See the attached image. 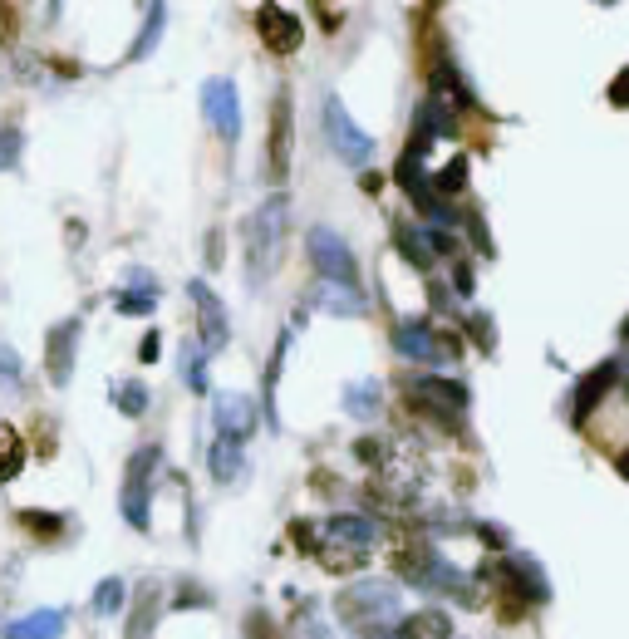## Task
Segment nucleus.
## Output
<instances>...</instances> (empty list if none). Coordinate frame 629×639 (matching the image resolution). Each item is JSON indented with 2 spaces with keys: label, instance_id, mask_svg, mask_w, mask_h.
Wrapping results in <instances>:
<instances>
[{
  "label": "nucleus",
  "instance_id": "1",
  "mask_svg": "<svg viewBox=\"0 0 629 639\" xmlns=\"http://www.w3.org/2000/svg\"><path fill=\"white\" fill-rule=\"evenodd\" d=\"M286 217H290L286 192H271V197H266V202L246 217V227H241V246H246V281H251V291H256V286H266V276H271V271H276V261H281Z\"/></svg>",
  "mask_w": 629,
  "mask_h": 639
},
{
  "label": "nucleus",
  "instance_id": "2",
  "mask_svg": "<svg viewBox=\"0 0 629 639\" xmlns=\"http://www.w3.org/2000/svg\"><path fill=\"white\" fill-rule=\"evenodd\" d=\"M369 551H374V522L364 517V512H340V517H330L325 522V536H320V566L325 571H359L364 561H369Z\"/></svg>",
  "mask_w": 629,
  "mask_h": 639
},
{
  "label": "nucleus",
  "instance_id": "3",
  "mask_svg": "<svg viewBox=\"0 0 629 639\" xmlns=\"http://www.w3.org/2000/svg\"><path fill=\"white\" fill-rule=\"evenodd\" d=\"M335 610H340V620L354 635H364L374 625H394V615H399V585L394 581L349 585V590L335 595Z\"/></svg>",
  "mask_w": 629,
  "mask_h": 639
},
{
  "label": "nucleus",
  "instance_id": "4",
  "mask_svg": "<svg viewBox=\"0 0 629 639\" xmlns=\"http://www.w3.org/2000/svg\"><path fill=\"white\" fill-rule=\"evenodd\" d=\"M403 389H408V404L418 408V413H428L433 423H443L448 433L462 428V413L472 404L467 384H458V379H433V374H413V379H403Z\"/></svg>",
  "mask_w": 629,
  "mask_h": 639
},
{
  "label": "nucleus",
  "instance_id": "5",
  "mask_svg": "<svg viewBox=\"0 0 629 639\" xmlns=\"http://www.w3.org/2000/svg\"><path fill=\"white\" fill-rule=\"evenodd\" d=\"M158 467H163V448H158V443H143V448L128 458L118 507H123V522L133 526V531H148V526H153L148 507H153V477H158Z\"/></svg>",
  "mask_w": 629,
  "mask_h": 639
},
{
  "label": "nucleus",
  "instance_id": "6",
  "mask_svg": "<svg viewBox=\"0 0 629 639\" xmlns=\"http://www.w3.org/2000/svg\"><path fill=\"white\" fill-rule=\"evenodd\" d=\"M305 251H310L315 276H320L325 286L359 295V261H354V251L344 246L340 232H330V227H310V236H305Z\"/></svg>",
  "mask_w": 629,
  "mask_h": 639
},
{
  "label": "nucleus",
  "instance_id": "7",
  "mask_svg": "<svg viewBox=\"0 0 629 639\" xmlns=\"http://www.w3.org/2000/svg\"><path fill=\"white\" fill-rule=\"evenodd\" d=\"M394 349L403 359H423V364H443V359H462V340L438 330L433 320H403L394 330Z\"/></svg>",
  "mask_w": 629,
  "mask_h": 639
},
{
  "label": "nucleus",
  "instance_id": "8",
  "mask_svg": "<svg viewBox=\"0 0 629 639\" xmlns=\"http://www.w3.org/2000/svg\"><path fill=\"white\" fill-rule=\"evenodd\" d=\"M325 133H330V143H335V153H340L344 163L364 168V163L374 158V138H369L354 118L344 114V104L335 99V94H325Z\"/></svg>",
  "mask_w": 629,
  "mask_h": 639
},
{
  "label": "nucleus",
  "instance_id": "9",
  "mask_svg": "<svg viewBox=\"0 0 629 639\" xmlns=\"http://www.w3.org/2000/svg\"><path fill=\"white\" fill-rule=\"evenodd\" d=\"M290 153H295V99L281 84L276 104H271V133H266V158H271V177L286 182L290 177Z\"/></svg>",
  "mask_w": 629,
  "mask_h": 639
},
{
  "label": "nucleus",
  "instance_id": "10",
  "mask_svg": "<svg viewBox=\"0 0 629 639\" xmlns=\"http://www.w3.org/2000/svg\"><path fill=\"white\" fill-rule=\"evenodd\" d=\"M79 335H84V320H79V315L59 320L55 330L45 335V374H50L55 389H64V384L74 379V349H79Z\"/></svg>",
  "mask_w": 629,
  "mask_h": 639
},
{
  "label": "nucleus",
  "instance_id": "11",
  "mask_svg": "<svg viewBox=\"0 0 629 639\" xmlns=\"http://www.w3.org/2000/svg\"><path fill=\"white\" fill-rule=\"evenodd\" d=\"M502 585H507V595H521L526 605H546L551 600V581H546V571L526 556V551H507L502 556Z\"/></svg>",
  "mask_w": 629,
  "mask_h": 639
},
{
  "label": "nucleus",
  "instance_id": "12",
  "mask_svg": "<svg viewBox=\"0 0 629 639\" xmlns=\"http://www.w3.org/2000/svg\"><path fill=\"white\" fill-rule=\"evenodd\" d=\"M202 114H207V123H212L227 143L241 133V99H236V84H231V79H207V84H202Z\"/></svg>",
  "mask_w": 629,
  "mask_h": 639
},
{
  "label": "nucleus",
  "instance_id": "13",
  "mask_svg": "<svg viewBox=\"0 0 629 639\" xmlns=\"http://www.w3.org/2000/svg\"><path fill=\"white\" fill-rule=\"evenodd\" d=\"M256 30H261L266 50H276V55H295L300 40H305V25L295 20V10H286V5H261L256 10Z\"/></svg>",
  "mask_w": 629,
  "mask_h": 639
},
{
  "label": "nucleus",
  "instance_id": "14",
  "mask_svg": "<svg viewBox=\"0 0 629 639\" xmlns=\"http://www.w3.org/2000/svg\"><path fill=\"white\" fill-rule=\"evenodd\" d=\"M192 305H197V320H202V349H222L231 340V320H227V305L217 300V291L207 281H192L187 286Z\"/></svg>",
  "mask_w": 629,
  "mask_h": 639
},
{
  "label": "nucleus",
  "instance_id": "15",
  "mask_svg": "<svg viewBox=\"0 0 629 639\" xmlns=\"http://www.w3.org/2000/svg\"><path fill=\"white\" fill-rule=\"evenodd\" d=\"M217 433L227 438V443H246L251 433H256V404L246 399V394H217Z\"/></svg>",
  "mask_w": 629,
  "mask_h": 639
},
{
  "label": "nucleus",
  "instance_id": "16",
  "mask_svg": "<svg viewBox=\"0 0 629 639\" xmlns=\"http://www.w3.org/2000/svg\"><path fill=\"white\" fill-rule=\"evenodd\" d=\"M620 384V359H605V364H595L580 384H575V423H585V413L600 404L610 389Z\"/></svg>",
  "mask_w": 629,
  "mask_h": 639
},
{
  "label": "nucleus",
  "instance_id": "17",
  "mask_svg": "<svg viewBox=\"0 0 629 639\" xmlns=\"http://www.w3.org/2000/svg\"><path fill=\"white\" fill-rule=\"evenodd\" d=\"M158 610H163V585L143 581L133 595V610H128V639H148L158 625Z\"/></svg>",
  "mask_w": 629,
  "mask_h": 639
},
{
  "label": "nucleus",
  "instance_id": "18",
  "mask_svg": "<svg viewBox=\"0 0 629 639\" xmlns=\"http://www.w3.org/2000/svg\"><path fill=\"white\" fill-rule=\"evenodd\" d=\"M64 625H69L64 610H30V615H20V620L5 625V639H59Z\"/></svg>",
  "mask_w": 629,
  "mask_h": 639
},
{
  "label": "nucleus",
  "instance_id": "19",
  "mask_svg": "<svg viewBox=\"0 0 629 639\" xmlns=\"http://www.w3.org/2000/svg\"><path fill=\"white\" fill-rule=\"evenodd\" d=\"M118 315H153L158 305V286L148 271H128V291H118Z\"/></svg>",
  "mask_w": 629,
  "mask_h": 639
},
{
  "label": "nucleus",
  "instance_id": "20",
  "mask_svg": "<svg viewBox=\"0 0 629 639\" xmlns=\"http://www.w3.org/2000/svg\"><path fill=\"white\" fill-rule=\"evenodd\" d=\"M399 639H453V620L448 610H418V615H403L399 620Z\"/></svg>",
  "mask_w": 629,
  "mask_h": 639
},
{
  "label": "nucleus",
  "instance_id": "21",
  "mask_svg": "<svg viewBox=\"0 0 629 639\" xmlns=\"http://www.w3.org/2000/svg\"><path fill=\"white\" fill-rule=\"evenodd\" d=\"M394 251H399L408 266L418 271H433V251H428V232H418L413 222H394Z\"/></svg>",
  "mask_w": 629,
  "mask_h": 639
},
{
  "label": "nucleus",
  "instance_id": "22",
  "mask_svg": "<svg viewBox=\"0 0 629 639\" xmlns=\"http://www.w3.org/2000/svg\"><path fill=\"white\" fill-rule=\"evenodd\" d=\"M20 467H25V433L0 418V482L20 477Z\"/></svg>",
  "mask_w": 629,
  "mask_h": 639
},
{
  "label": "nucleus",
  "instance_id": "23",
  "mask_svg": "<svg viewBox=\"0 0 629 639\" xmlns=\"http://www.w3.org/2000/svg\"><path fill=\"white\" fill-rule=\"evenodd\" d=\"M207 467H212V477L227 487V482H236L241 472H246V458H241V443H227V438H217L212 443V453H207Z\"/></svg>",
  "mask_w": 629,
  "mask_h": 639
},
{
  "label": "nucleus",
  "instance_id": "24",
  "mask_svg": "<svg viewBox=\"0 0 629 639\" xmlns=\"http://www.w3.org/2000/svg\"><path fill=\"white\" fill-rule=\"evenodd\" d=\"M163 25H168V10H163V5H148V20H143V30H138V40H133V45H128V64H133V59H148L153 55V45H158V35H163Z\"/></svg>",
  "mask_w": 629,
  "mask_h": 639
},
{
  "label": "nucleus",
  "instance_id": "25",
  "mask_svg": "<svg viewBox=\"0 0 629 639\" xmlns=\"http://www.w3.org/2000/svg\"><path fill=\"white\" fill-rule=\"evenodd\" d=\"M379 408H384L379 379H364V384H354V389L344 394V413H354V418H374Z\"/></svg>",
  "mask_w": 629,
  "mask_h": 639
},
{
  "label": "nucleus",
  "instance_id": "26",
  "mask_svg": "<svg viewBox=\"0 0 629 639\" xmlns=\"http://www.w3.org/2000/svg\"><path fill=\"white\" fill-rule=\"evenodd\" d=\"M286 349H290V330L276 340L271 349V364H266V418L281 428V413H276V384H281V369H286Z\"/></svg>",
  "mask_w": 629,
  "mask_h": 639
},
{
  "label": "nucleus",
  "instance_id": "27",
  "mask_svg": "<svg viewBox=\"0 0 629 639\" xmlns=\"http://www.w3.org/2000/svg\"><path fill=\"white\" fill-rule=\"evenodd\" d=\"M148 404H153V399H148V389H143L138 379H123V384L114 389V408L123 413V418H143Z\"/></svg>",
  "mask_w": 629,
  "mask_h": 639
},
{
  "label": "nucleus",
  "instance_id": "28",
  "mask_svg": "<svg viewBox=\"0 0 629 639\" xmlns=\"http://www.w3.org/2000/svg\"><path fill=\"white\" fill-rule=\"evenodd\" d=\"M182 354H187V359H182V379H187V389H192V394H207V349L197 345V340H187Z\"/></svg>",
  "mask_w": 629,
  "mask_h": 639
},
{
  "label": "nucleus",
  "instance_id": "29",
  "mask_svg": "<svg viewBox=\"0 0 629 639\" xmlns=\"http://www.w3.org/2000/svg\"><path fill=\"white\" fill-rule=\"evenodd\" d=\"M462 330L472 335V345L482 349V354H492V349H497V325H492V315H487V310H472V315L462 320Z\"/></svg>",
  "mask_w": 629,
  "mask_h": 639
},
{
  "label": "nucleus",
  "instance_id": "30",
  "mask_svg": "<svg viewBox=\"0 0 629 639\" xmlns=\"http://www.w3.org/2000/svg\"><path fill=\"white\" fill-rule=\"evenodd\" d=\"M462 187H467V158H453L443 173H433V192L438 197H458Z\"/></svg>",
  "mask_w": 629,
  "mask_h": 639
},
{
  "label": "nucleus",
  "instance_id": "31",
  "mask_svg": "<svg viewBox=\"0 0 629 639\" xmlns=\"http://www.w3.org/2000/svg\"><path fill=\"white\" fill-rule=\"evenodd\" d=\"M20 148H25V133H20V123H0V173L20 163Z\"/></svg>",
  "mask_w": 629,
  "mask_h": 639
},
{
  "label": "nucleus",
  "instance_id": "32",
  "mask_svg": "<svg viewBox=\"0 0 629 639\" xmlns=\"http://www.w3.org/2000/svg\"><path fill=\"white\" fill-rule=\"evenodd\" d=\"M118 610H123V581L109 576V581H99V590H94V615H118Z\"/></svg>",
  "mask_w": 629,
  "mask_h": 639
},
{
  "label": "nucleus",
  "instance_id": "33",
  "mask_svg": "<svg viewBox=\"0 0 629 639\" xmlns=\"http://www.w3.org/2000/svg\"><path fill=\"white\" fill-rule=\"evenodd\" d=\"M20 526H25V531H35L40 541H55L59 531H64V517H40V512H20Z\"/></svg>",
  "mask_w": 629,
  "mask_h": 639
},
{
  "label": "nucleus",
  "instance_id": "34",
  "mask_svg": "<svg viewBox=\"0 0 629 639\" xmlns=\"http://www.w3.org/2000/svg\"><path fill=\"white\" fill-rule=\"evenodd\" d=\"M428 251H433V261L438 256H458V241L443 232V227H428Z\"/></svg>",
  "mask_w": 629,
  "mask_h": 639
},
{
  "label": "nucleus",
  "instance_id": "35",
  "mask_svg": "<svg viewBox=\"0 0 629 639\" xmlns=\"http://www.w3.org/2000/svg\"><path fill=\"white\" fill-rule=\"evenodd\" d=\"M15 35H20V10L0 5V45H15Z\"/></svg>",
  "mask_w": 629,
  "mask_h": 639
},
{
  "label": "nucleus",
  "instance_id": "36",
  "mask_svg": "<svg viewBox=\"0 0 629 639\" xmlns=\"http://www.w3.org/2000/svg\"><path fill=\"white\" fill-rule=\"evenodd\" d=\"M610 104H615V109H629V64L615 74V84H610Z\"/></svg>",
  "mask_w": 629,
  "mask_h": 639
},
{
  "label": "nucleus",
  "instance_id": "37",
  "mask_svg": "<svg viewBox=\"0 0 629 639\" xmlns=\"http://www.w3.org/2000/svg\"><path fill=\"white\" fill-rule=\"evenodd\" d=\"M172 605H177V610H187V605H212V595H207L202 585H182V595H177Z\"/></svg>",
  "mask_w": 629,
  "mask_h": 639
},
{
  "label": "nucleus",
  "instance_id": "38",
  "mask_svg": "<svg viewBox=\"0 0 629 639\" xmlns=\"http://www.w3.org/2000/svg\"><path fill=\"white\" fill-rule=\"evenodd\" d=\"M158 354H163V335H158V330H148V335H143V345H138V359H143V364H158Z\"/></svg>",
  "mask_w": 629,
  "mask_h": 639
},
{
  "label": "nucleus",
  "instance_id": "39",
  "mask_svg": "<svg viewBox=\"0 0 629 639\" xmlns=\"http://www.w3.org/2000/svg\"><path fill=\"white\" fill-rule=\"evenodd\" d=\"M467 227H472V236H477L482 256H492V251H497V246H492V236H487V222H482V212H472V217H467Z\"/></svg>",
  "mask_w": 629,
  "mask_h": 639
},
{
  "label": "nucleus",
  "instance_id": "40",
  "mask_svg": "<svg viewBox=\"0 0 629 639\" xmlns=\"http://www.w3.org/2000/svg\"><path fill=\"white\" fill-rule=\"evenodd\" d=\"M472 286H477L472 266H467V261H458V266H453V291H458V295H472Z\"/></svg>",
  "mask_w": 629,
  "mask_h": 639
},
{
  "label": "nucleus",
  "instance_id": "41",
  "mask_svg": "<svg viewBox=\"0 0 629 639\" xmlns=\"http://www.w3.org/2000/svg\"><path fill=\"white\" fill-rule=\"evenodd\" d=\"M207 266H222V232H207Z\"/></svg>",
  "mask_w": 629,
  "mask_h": 639
},
{
  "label": "nucleus",
  "instance_id": "42",
  "mask_svg": "<svg viewBox=\"0 0 629 639\" xmlns=\"http://www.w3.org/2000/svg\"><path fill=\"white\" fill-rule=\"evenodd\" d=\"M620 477H625V482H629V448H625V453H620Z\"/></svg>",
  "mask_w": 629,
  "mask_h": 639
},
{
  "label": "nucleus",
  "instance_id": "43",
  "mask_svg": "<svg viewBox=\"0 0 629 639\" xmlns=\"http://www.w3.org/2000/svg\"><path fill=\"white\" fill-rule=\"evenodd\" d=\"M620 335H629V320H625V325H620Z\"/></svg>",
  "mask_w": 629,
  "mask_h": 639
}]
</instances>
